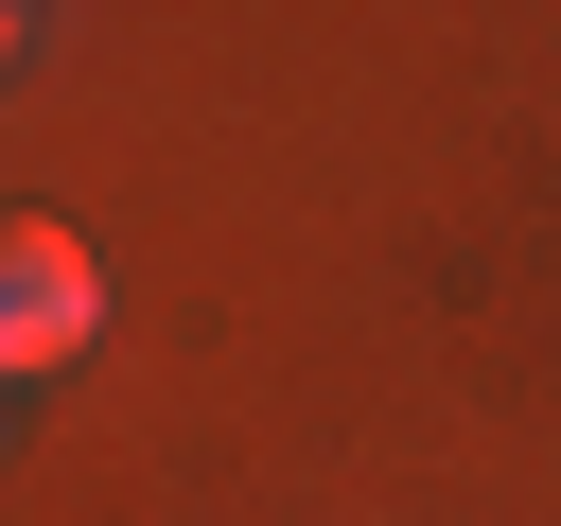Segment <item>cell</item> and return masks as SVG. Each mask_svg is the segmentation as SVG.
<instances>
[{
  "label": "cell",
  "mask_w": 561,
  "mask_h": 526,
  "mask_svg": "<svg viewBox=\"0 0 561 526\" xmlns=\"http://www.w3.org/2000/svg\"><path fill=\"white\" fill-rule=\"evenodd\" d=\"M88 333H105V263H88L53 210H0V386L70 368Z\"/></svg>",
  "instance_id": "1"
},
{
  "label": "cell",
  "mask_w": 561,
  "mask_h": 526,
  "mask_svg": "<svg viewBox=\"0 0 561 526\" xmlns=\"http://www.w3.org/2000/svg\"><path fill=\"white\" fill-rule=\"evenodd\" d=\"M18 35H35V18H18V0H0V70H18Z\"/></svg>",
  "instance_id": "2"
}]
</instances>
